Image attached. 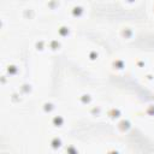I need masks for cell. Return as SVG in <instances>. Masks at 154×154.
I'll list each match as a JSON object with an SVG mask.
<instances>
[{
    "label": "cell",
    "instance_id": "cell-1",
    "mask_svg": "<svg viewBox=\"0 0 154 154\" xmlns=\"http://www.w3.org/2000/svg\"><path fill=\"white\" fill-rule=\"evenodd\" d=\"M67 14L72 19H83L88 14V6L85 2H72L67 8Z\"/></svg>",
    "mask_w": 154,
    "mask_h": 154
},
{
    "label": "cell",
    "instance_id": "cell-2",
    "mask_svg": "<svg viewBox=\"0 0 154 154\" xmlns=\"http://www.w3.org/2000/svg\"><path fill=\"white\" fill-rule=\"evenodd\" d=\"M136 36V29L131 24H123L118 29V37L123 41H132Z\"/></svg>",
    "mask_w": 154,
    "mask_h": 154
},
{
    "label": "cell",
    "instance_id": "cell-3",
    "mask_svg": "<svg viewBox=\"0 0 154 154\" xmlns=\"http://www.w3.org/2000/svg\"><path fill=\"white\" fill-rule=\"evenodd\" d=\"M73 34V29L72 26L66 23V22H63V23H59L55 28V36L58 38H60L61 41H65L67 38H70Z\"/></svg>",
    "mask_w": 154,
    "mask_h": 154
},
{
    "label": "cell",
    "instance_id": "cell-4",
    "mask_svg": "<svg viewBox=\"0 0 154 154\" xmlns=\"http://www.w3.org/2000/svg\"><path fill=\"white\" fill-rule=\"evenodd\" d=\"M109 67L113 72L116 73H122L126 70L128 67V60L122 57V55H117V57H113L109 61Z\"/></svg>",
    "mask_w": 154,
    "mask_h": 154
},
{
    "label": "cell",
    "instance_id": "cell-5",
    "mask_svg": "<svg viewBox=\"0 0 154 154\" xmlns=\"http://www.w3.org/2000/svg\"><path fill=\"white\" fill-rule=\"evenodd\" d=\"M105 116L106 118L112 122V123H117L119 119H122L125 114H124V109L120 106H109L106 108L105 111Z\"/></svg>",
    "mask_w": 154,
    "mask_h": 154
},
{
    "label": "cell",
    "instance_id": "cell-6",
    "mask_svg": "<svg viewBox=\"0 0 154 154\" xmlns=\"http://www.w3.org/2000/svg\"><path fill=\"white\" fill-rule=\"evenodd\" d=\"M49 124L54 130H61L67 125V118L63 113H54L49 117Z\"/></svg>",
    "mask_w": 154,
    "mask_h": 154
},
{
    "label": "cell",
    "instance_id": "cell-7",
    "mask_svg": "<svg viewBox=\"0 0 154 154\" xmlns=\"http://www.w3.org/2000/svg\"><path fill=\"white\" fill-rule=\"evenodd\" d=\"M65 141L60 135H52L48 140V148L52 153H58L61 152L65 147Z\"/></svg>",
    "mask_w": 154,
    "mask_h": 154
},
{
    "label": "cell",
    "instance_id": "cell-8",
    "mask_svg": "<svg viewBox=\"0 0 154 154\" xmlns=\"http://www.w3.org/2000/svg\"><path fill=\"white\" fill-rule=\"evenodd\" d=\"M2 72L5 75H7L10 78H17V77H20V75H22V66L16 61H8L4 66Z\"/></svg>",
    "mask_w": 154,
    "mask_h": 154
},
{
    "label": "cell",
    "instance_id": "cell-9",
    "mask_svg": "<svg viewBox=\"0 0 154 154\" xmlns=\"http://www.w3.org/2000/svg\"><path fill=\"white\" fill-rule=\"evenodd\" d=\"M57 102L52 99H47L45 101H42L41 106H40V109H41V113L45 114V116H48L51 117L52 114L57 113Z\"/></svg>",
    "mask_w": 154,
    "mask_h": 154
},
{
    "label": "cell",
    "instance_id": "cell-10",
    "mask_svg": "<svg viewBox=\"0 0 154 154\" xmlns=\"http://www.w3.org/2000/svg\"><path fill=\"white\" fill-rule=\"evenodd\" d=\"M114 125H116V129H117V131L119 134H126V132H129L131 130L132 122H131V119L129 117L124 116L122 119H119L117 123H114Z\"/></svg>",
    "mask_w": 154,
    "mask_h": 154
},
{
    "label": "cell",
    "instance_id": "cell-11",
    "mask_svg": "<svg viewBox=\"0 0 154 154\" xmlns=\"http://www.w3.org/2000/svg\"><path fill=\"white\" fill-rule=\"evenodd\" d=\"M105 111H106V108L101 103H97V102H94L93 105H90L87 108V112H88L89 117H91L94 119H97V118L102 117L105 114Z\"/></svg>",
    "mask_w": 154,
    "mask_h": 154
},
{
    "label": "cell",
    "instance_id": "cell-12",
    "mask_svg": "<svg viewBox=\"0 0 154 154\" xmlns=\"http://www.w3.org/2000/svg\"><path fill=\"white\" fill-rule=\"evenodd\" d=\"M77 102L78 105H81L82 107H85L88 108L90 105H93L95 101H94V95L89 91H83L78 96H77Z\"/></svg>",
    "mask_w": 154,
    "mask_h": 154
},
{
    "label": "cell",
    "instance_id": "cell-13",
    "mask_svg": "<svg viewBox=\"0 0 154 154\" xmlns=\"http://www.w3.org/2000/svg\"><path fill=\"white\" fill-rule=\"evenodd\" d=\"M32 48L37 53H43V52L48 51V38H45V37L35 38L32 42Z\"/></svg>",
    "mask_w": 154,
    "mask_h": 154
},
{
    "label": "cell",
    "instance_id": "cell-14",
    "mask_svg": "<svg viewBox=\"0 0 154 154\" xmlns=\"http://www.w3.org/2000/svg\"><path fill=\"white\" fill-rule=\"evenodd\" d=\"M64 46V41H61L60 38H58L57 36L48 38V51L52 53H59L63 49Z\"/></svg>",
    "mask_w": 154,
    "mask_h": 154
},
{
    "label": "cell",
    "instance_id": "cell-15",
    "mask_svg": "<svg viewBox=\"0 0 154 154\" xmlns=\"http://www.w3.org/2000/svg\"><path fill=\"white\" fill-rule=\"evenodd\" d=\"M17 90L23 95V97H26V96H30L32 93H34V84L29 81H23L19 83Z\"/></svg>",
    "mask_w": 154,
    "mask_h": 154
},
{
    "label": "cell",
    "instance_id": "cell-16",
    "mask_svg": "<svg viewBox=\"0 0 154 154\" xmlns=\"http://www.w3.org/2000/svg\"><path fill=\"white\" fill-rule=\"evenodd\" d=\"M36 14H37V12L32 6H25L20 11V17L24 20H34L36 18Z\"/></svg>",
    "mask_w": 154,
    "mask_h": 154
},
{
    "label": "cell",
    "instance_id": "cell-17",
    "mask_svg": "<svg viewBox=\"0 0 154 154\" xmlns=\"http://www.w3.org/2000/svg\"><path fill=\"white\" fill-rule=\"evenodd\" d=\"M100 57H101V54H100V51H99L97 48H89V49H87V52H85V58H87V60H89L90 63L97 61V60L100 59Z\"/></svg>",
    "mask_w": 154,
    "mask_h": 154
},
{
    "label": "cell",
    "instance_id": "cell-18",
    "mask_svg": "<svg viewBox=\"0 0 154 154\" xmlns=\"http://www.w3.org/2000/svg\"><path fill=\"white\" fill-rule=\"evenodd\" d=\"M8 100H10V102H11L12 105H17V103L22 102V101L24 100V97H23V95H22L17 89H14V90H12V91L10 93Z\"/></svg>",
    "mask_w": 154,
    "mask_h": 154
},
{
    "label": "cell",
    "instance_id": "cell-19",
    "mask_svg": "<svg viewBox=\"0 0 154 154\" xmlns=\"http://www.w3.org/2000/svg\"><path fill=\"white\" fill-rule=\"evenodd\" d=\"M63 152L64 154H81V149L76 143H66Z\"/></svg>",
    "mask_w": 154,
    "mask_h": 154
},
{
    "label": "cell",
    "instance_id": "cell-20",
    "mask_svg": "<svg viewBox=\"0 0 154 154\" xmlns=\"http://www.w3.org/2000/svg\"><path fill=\"white\" fill-rule=\"evenodd\" d=\"M43 6H45L47 10L55 11V10H60V8H61L63 2H61V1H58V0H48V1H45V2H43Z\"/></svg>",
    "mask_w": 154,
    "mask_h": 154
},
{
    "label": "cell",
    "instance_id": "cell-21",
    "mask_svg": "<svg viewBox=\"0 0 154 154\" xmlns=\"http://www.w3.org/2000/svg\"><path fill=\"white\" fill-rule=\"evenodd\" d=\"M147 59L142 58V57H137L135 60H134V67L136 70H144L147 67Z\"/></svg>",
    "mask_w": 154,
    "mask_h": 154
},
{
    "label": "cell",
    "instance_id": "cell-22",
    "mask_svg": "<svg viewBox=\"0 0 154 154\" xmlns=\"http://www.w3.org/2000/svg\"><path fill=\"white\" fill-rule=\"evenodd\" d=\"M143 112L148 118H154V102L147 103L143 108Z\"/></svg>",
    "mask_w": 154,
    "mask_h": 154
},
{
    "label": "cell",
    "instance_id": "cell-23",
    "mask_svg": "<svg viewBox=\"0 0 154 154\" xmlns=\"http://www.w3.org/2000/svg\"><path fill=\"white\" fill-rule=\"evenodd\" d=\"M143 81H144L147 84L153 83V82H154V72H152V71L144 72V75H143Z\"/></svg>",
    "mask_w": 154,
    "mask_h": 154
},
{
    "label": "cell",
    "instance_id": "cell-24",
    "mask_svg": "<svg viewBox=\"0 0 154 154\" xmlns=\"http://www.w3.org/2000/svg\"><path fill=\"white\" fill-rule=\"evenodd\" d=\"M10 77L7 76V75H5L4 72H2V75H1V77H0V83H1V85L2 87H6L7 84H10Z\"/></svg>",
    "mask_w": 154,
    "mask_h": 154
},
{
    "label": "cell",
    "instance_id": "cell-25",
    "mask_svg": "<svg viewBox=\"0 0 154 154\" xmlns=\"http://www.w3.org/2000/svg\"><path fill=\"white\" fill-rule=\"evenodd\" d=\"M105 154H120V150L116 147H108L105 152Z\"/></svg>",
    "mask_w": 154,
    "mask_h": 154
},
{
    "label": "cell",
    "instance_id": "cell-26",
    "mask_svg": "<svg viewBox=\"0 0 154 154\" xmlns=\"http://www.w3.org/2000/svg\"><path fill=\"white\" fill-rule=\"evenodd\" d=\"M150 12H152V14L154 16V1H153L152 5H150Z\"/></svg>",
    "mask_w": 154,
    "mask_h": 154
},
{
    "label": "cell",
    "instance_id": "cell-27",
    "mask_svg": "<svg viewBox=\"0 0 154 154\" xmlns=\"http://www.w3.org/2000/svg\"><path fill=\"white\" fill-rule=\"evenodd\" d=\"M124 5H136L137 2H123Z\"/></svg>",
    "mask_w": 154,
    "mask_h": 154
}]
</instances>
